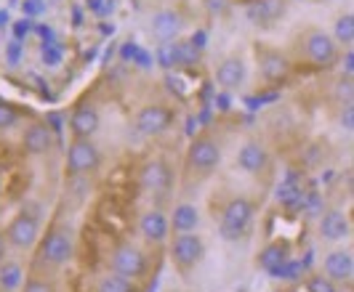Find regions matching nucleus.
<instances>
[{"instance_id":"f257e3e1","label":"nucleus","mask_w":354,"mask_h":292,"mask_svg":"<svg viewBox=\"0 0 354 292\" xmlns=\"http://www.w3.org/2000/svg\"><path fill=\"white\" fill-rule=\"evenodd\" d=\"M256 215V205L245 199V197H234L224 205L221 213V224H218V234L227 242H237L248 234L250 224Z\"/></svg>"},{"instance_id":"f03ea898","label":"nucleus","mask_w":354,"mask_h":292,"mask_svg":"<svg viewBox=\"0 0 354 292\" xmlns=\"http://www.w3.org/2000/svg\"><path fill=\"white\" fill-rule=\"evenodd\" d=\"M301 51L304 59L317 69H330L338 64L341 53H338L336 40L322 30H309V32L301 37Z\"/></svg>"},{"instance_id":"7ed1b4c3","label":"nucleus","mask_w":354,"mask_h":292,"mask_svg":"<svg viewBox=\"0 0 354 292\" xmlns=\"http://www.w3.org/2000/svg\"><path fill=\"white\" fill-rule=\"evenodd\" d=\"M109 269H112V274L136 282V279H144V276L149 274V260H147V255H144L139 247L120 244L112 253V258H109Z\"/></svg>"},{"instance_id":"20e7f679","label":"nucleus","mask_w":354,"mask_h":292,"mask_svg":"<svg viewBox=\"0 0 354 292\" xmlns=\"http://www.w3.org/2000/svg\"><path fill=\"white\" fill-rule=\"evenodd\" d=\"M40 218H37L35 213H30V210H21L17 218L11 221V224L6 226V242H8V247H17V250H30L37 240H40Z\"/></svg>"},{"instance_id":"39448f33","label":"nucleus","mask_w":354,"mask_h":292,"mask_svg":"<svg viewBox=\"0 0 354 292\" xmlns=\"http://www.w3.org/2000/svg\"><path fill=\"white\" fill-rule=\"evenodd\" d=\"M102 165V155L93 146L91 138H72L70 149H67V173L70 175H86L93 173Z\"/></svg>"},{"instance_id":"423d86ee","label":"nucleus","mask_w":354,"mask_h":292,"mask_svg":"<svg viewBox=\"0 0 354 292\" xmlns=\"http://www.w3.org/2000/svg\"><path fill=\"white\" fill-rule=\"evenodd\" d=\"M72 253H75V244H72V237L67 228H51L43 240H40V258L51 266H64L72 260Z\"/></svg>"},{"instance_id":"0eeeda50","label":"nucleus","mask_w":354,"mask_h":292,"mask_svg":"<svg viewBox=\"0 0 354 292\" xmlns=\"http://www.w3.org/2000/svg\"><path fill=\"white\" fill-rule=\"evenodd\" d=\"M205 255V244L197 234H176L174 242H171V258L176 263L178 271H189L195 269L197 263Z\"/></svg>"},{"instance_id":"6e6552de","label":"nucleus","mask_w":354,"mask_h":292,"mask_svg":"<svg viewBox=\"0 0 354 292\" xmlns=\"http://www.w3.org/2000/svg\"><path fill=\"white\" fill-rule=\"evenodd\" d=\"M171 125H174V112L168 106H162V104H149V106L139 109L136 117H133V128L142 136H149V138L165 133Z\"/></svg>"},{"instance_id":"1a4fd4ad","label":"nucleus","mask_w":354,"mask_h":292,"mask_svg":"<svg viewBox=\"0 0 354 292\" xmlns=\"http://www.w3.org/2000/svg\"><path fill=\"white\" fill-rule=\"evenodd\" d=\"M187 162H189V168L195 173L208 175V173L216 171V165L221 162V149H218V144H216L211 136H197L195 141L189 144Z\"/></svg>"},{"instance_id":"9d476101","label":"nucleus","mask_w":354,"mask_h":292,"mask_svg":"<svg viewBox=\"0 0 354 292\" xmlns=\"http://www.w3.org/2000/svg\"><path fill=\"white\" fill-rule=\"evenodd\" d=\"M322 276L333 284H349L354 276V260L349 250H333L322 260Z\"/></svg>"},{"instance_id":"9b49d317","label":"nucleus","mask_w":354,"mask_h":292,"mask_svg":"<svg viewBox=\"0 0 354 292\" xmlns=\"http://www.w3.org/2000/svg\"><path fill=\"white\" fill-rule=\"evenodd\" d=\"M139 184L147 191H155V194L168 191L171 184H174V171H171V165L165 159H149L142 168V173H139Z\"/></svg>"},{"instance_id":"f8f14e48","label":"nucleus","mask_w":354,"mask_h":292,"mask_svg":"<svg viewBox=\"0 0 354 292\" xmlns=\"http://www.w3.org/2000/svg\"><path fill=\"white\" fill-rule=\"evenodd\" d=\"M259 72L264 80L277 83V80H285V75L290 72V61L285 53L274 51V48H261L259 51Z\"/></svg>"},{"instance_id":"ddd939ff","label":"nucleus","mask_w":354,"mask_h":292,"mask_svg":"<svg viewBox=\"0 0 354 292\" xmlns=\"http://www.w3.org/2000/svg\"><path fill=\"white\" fill-rule=\"evenodd\" d=\"M99 125H102L99 112H96L91 104H83V106H77V109L72 112L70 133H72V138H91L99 130Z\"/></svg>"},{"instance_id":"4468645a","label":"nucleus","mask_w":354,"mask_h":292,"mask_svg":"<svg viewBox=\"0 0 354 292\" xmlns=\"http://www.w3.org/2000/svg\"><path fill=\"white\" fill-rule=\"evenodd\" d=\"M139 228H142V237L149 244H160L171 237V226H168V215L160 213V210H147L139 221Z\"/></svg>"},{"instance_id":"2eb2a0df","label":"nucleus","mask_w":354,"mask_h":292,"mask_svg":"<svg viewBox=\"0 0 354 292\" xmlns=\"http://www.w3.org/2000/svg\"><path fill=\"white\" fill-rule=\"evenodd\" d=\"M21 146H24L27 155H46L51 149V130H48V125H43V122L27 125L24 133H21Z\"/></svg>"},{"instance_id":"dca6fc26","label":"nucleus","mask_w":354,"mask_h":292,"mask_svg":"<svg viewBox=\"0 0 354 292\" xmlns=\"http://www.w3.org/2000/svg\"><path fill=\"white\" fill-rule=\"evenodd\" d=\"M243 80H245V64H243L240 56H227V59L216 67V83L224 88V90L240 88Z\"/></svg>"},{"instance_id":"f3484780","label":"nucleus","mask_w":354,"mask_h":292,"mask_svg":"<svg viewBox=\"0 0 354 292\" xmlns=\"http://www.w3.org/2000/svg\"><path fill=\"white\" fill-rule=\"evenodd\" d=\"M181 14L174 8H162L152 17V35L158 37L160 43H171L178 32H181Z\"/></svg>"},{"instance_id":"a211bd4d","label":"nucleus","mask_w":354,"mask_h":292,"mask_svg":"<svg viewBox=\"0 0 354 292\" xmlns=\"http://www.w3.org/2000/svg\"><path fill=\"white\" fill-rule=\"evenodd\" d=\"M349 218L341 213V210H328L322 218H319V237L325 242H341L349 237Z\"/></svg>"},{"instance_id":"6ab92c4d","label":"nucleus","mask_w":354,"mask_h":292,"mask_svg":"<svg viewBox=\"0 0 354 292\" xmlns=\"http://www.w3.org/2000/svg\"><path fill=\"white\" fill-rule=\"evenodd\" d=\"M266 149L259 144V141H245L243 146H240V152H237V168L245 173H261L266 168Z\"/></svg>"},{"instance_id":"aec40b11","label":"nucleus","mask_w":354,"mask_h":292,"mask_svg":"<svg viewBox=\"0 0 354 292\" xmlns=\"http://www.w3.org/2000/svg\"><path fill=\"white\" fill-rule=\"evenodd\" d=\"M285 3L283 0H250L245 6V17L253 24H269V21H277L283 17Z\"/></svg>"},{"instance_id":"412c9836","label":"nucleus","mask_w":354,"mask_h":292,"mask_svg":"<svg viewBox=\"0 0 354 292\" xmlns=\"http://www.w3.org/2000/svg\"><path fill=\"white\" fill-rule=\"evenodd\" d=\"M197 207L195 205H178L174 210V215L168 218V226H171V231H176V234H189V231H195L197 228Z\"/></svg>"},{"instance_id":"4be33fe9","label":"nucleus","mask_w":354,"mask_h":292,"mask_svg":"<svg viewBox=\"0 0 354 292\" xmlns=\"http://www.w3.org/2000/svg\"><path fill=\"white\" fill-rule=\"evenodd\" d=\"M24 284V269L17 260L0 263V290H19Z\"/></svg>"},{"instance_id":"5701e85b","label":"nucleus","mask_w":354,"mask_h":292,"mask_svg":"<svg viewBox=\"0 0 354 292\" xmlns=\"http://www.w3.org/2000/svg\"><path fill=\"white\" fill-rule=\"evenodd\" d=\"M259 263H261V269L264 271H274V269H280L283 263H288V244L285 242H274V244H269L264 253L259 255Z\"/></svg>"},{"instance_id":"b1692460","label":"nucleus","mask_w":354,"mask_h":292,"mask_svg":"<svg viewBox=\"0 0 354 292\" xmlns=\"http://www.w3.org/2000/svg\"><path fill=\"white\" fill-rule=\"evenodd\" d=\"M330 37L336 40V46L352 48V43H354V17L352 14H341V17L336 19L333 35H330Z\"/></svg>"},{"instance_id":"393cba45","label":"nucleus","mask_w":354,"mask_h":292,"mask_svg":"<svg viewBox=\"0 0 354 292\" xmlns=\"http://www.w3.org/2000/svg\"><path fill=\"white\" fill-rule=\"evenodd\" d=\"M277 199H280V205L290 207V210H301L304 189L296 186V184H285V186H280V191H277Z\"/></svg>"},{"instance_id":"a878e982","label":"nucleus","mask_w":354,"mask_h":292,"mask_svg":"<svg viewBox=\"0 0 354 292\" xmlns=\"http://www.w3.org/2000/svg\"><path fill=\"white\" fill-rule=\"evenodd\" d=\"M99 292H136V284L125 276L118 274H106L102 282H99Z\"/></svg>"},{"instance_id":"bb28decb","label":"nucleus","mask_w":354,"mask_h":292,"mask_svg":"<svg viewBox=\"0 0 354 292\" xmlns=\"http://www.w3.org/2000/svg\"><path fill=\"white\" fill-rule=\"evenodd\" d=\"M174 51H176V64H197L200 61V51H197L189 40L174 43Z\"/></svg>"},{"instance_id":"cd10ccee","label":"nucleus","mask_w":354,"mask_h":292,"mask_svg":"<svg viewBox=\"0 0 354 292\" xmlns=\"http://www.w3.org/2000/svg\"><path fill=\"white\" fill-rule=\"evenodd\" d=\"M19 122V112L8 104H0V130H8Z\"/></svg>"},{"instance_id":"c85d7f7f","label":"nucleus","mask_w":354,"mask_h":292,"mask_svg":"<svg viewBox=\"0 0 354 292\" xmlns=\"http://www.w3.org/2000/svg\"><path fill=\"white\" fill-rule=\"evenodd\" d=\"M21 292H56V290H53L51 282L40 279V276H32V279H24V284H21Z\"/></svg>"},{"instance_id":"c756f323","label":"nucleus","mask_w":354,"mask_h":292,"mask_svg":"<svg viewBox=\"0 0 354 292\" xmlns=\"http://www.w3.org/2000/svg\"><path fill=\"white\" fill-rule=\"evenodd\" d=\"M306 290L309 292H338V287L330 282V279H325V276H312V279L306 282Z\"/></svg>"},{"instance_id":"7c9ffc66","label":"nucleus","mask_w":354,"mask_h":292,"mask_svg":"<svg viewBox=\"0 0 354 292\" xmlns=\"http://www.w3.org/2000/svg\"><path fill=\"white\" fill-rule=\"evenodd\" d=\"M158 59L165 69L176 67V51H174V43H162V46H160V51H158Z\"/></svg>"},{"instance_id":"2f4dec72","label":"nucleus","mask_w":354,"mask_h":292,"mask_svg":"<svg viewBox=\"0 0 354 292\" xmlns=\"http://www.w3.org/2000/svg\"><path fill=\"white\" fill-rule=\"evenodd\" d=\"M336 96L341 99V104H354V86H352V80H349L346 75H344V80L338 83Z\"/></svg>"},{"instance_id":"473e14b6","label":"nucleus","mask_w":354,"mask_h":292,"mask_svg":"<svg viewBox=\"0 0 354 292\" xmlns=\"http://www.w3.org/2000/svg\"><path fill=\"white\" fill-rule=\"evenodd\" d=\"M341 125H344V130H352L354 128V104H344V109H341Z\"/></svg>"},{"instance_id":"72a5a7b5","label":"nucleus","mask_w":354,"mask_h":292,"mask_svg":"<svg viewBox=\"0 0 354 292\" xmlns=\"http://www.w3.org/2000/svg\"><path fill=\"white\" fill-rule=\"evenodd\" d=\"M352 72H354V53L352 48H346V53H344V75L352 77Z\"/></svg>"},{"instance_id":"f704fd0d","label":"nucleus","mask_w":354,"mask_h":292,"mask_svg":"<svg viewBox=\"0 0 354 292\" xmlns=\"http://www.w3.org/2000/svg\"><path fill=\"white\" fill-rule=\"evenodd\" d=\"M48 122H51V128H56V130H59V128H62V115L51 112V115H48Z\"/></svg>"},{"instance_id":"c9c22d12","label":"nucleus","mask_w":354,"mask_h":292,"mask_svg":"<svg viewBox=\"0 0 354 292\" xmlns=\"http://www.w3.org/2000/svg\"><path fill=\"white\" fill-rule=\"evenodd\" d=\"M6 253H8V242H6V237L0 234V263L6 260Z\"/></svg>"},{"instance_id":"e433bc0d","label":"nucleus","mask_w":354,"mask_h":292,"mask_svg":"<svg viewBox=\"0 0 354 292\" xmlns=\"http://www.w3.org/2000/svg\"><path fill=\"white\" fill-rule=\"evenodd\" d=\"M46 64H59V53H51V51H46Z\"/></svg>"},{"instance_id":"4c0bfd02","label":"nucleus","mask_w":354,"mask_h":292,"mask_svg":"<svg viewBox=\"0 0 354 292\" xmlns=\"http://www.w3.org/2000/svg\"><path fill=\"white\" fill-rule=\"evenodd\" d=\"M88 6L93 11H102V8H104V0H88Z\"/></svg>"},{"instance_id":"58836bf2","label":"nucleus","mask_w":354,"mask_h":292,"mask_svg":"<svg viewBox=\"0 0 354 292\" xmlns=\"http://www.w3.org/2000/svg\"><path fill=\"white\" fill-rule=\"evenodd\" d=\"M218 106L227 109V106H230V96H218Z\"/></svg>"},{"instance_id":"ea45409f","label":"nucleus","mask_w":354,"mask_h":292,"mask_svg":"<svg viewBox=\"0 0 354 292\" xmlns=\"http://www.w3.org/2000/svg\"><path fill=\"white\" fill-rule=\"evenodd\" d=\"M3 24H6V14H3V11H0V27H3Z\"/></svg>"},{"instance_id":"a19ab883","label":"nucleus","mask_w":354,"mask_h":292,"mask_svg":"<svg viewBox=\"0 0 354 292\" xmlns=\"http://www.w3.org/2000/svg\"><path fill=\"white\" fill-rule=\"evenodd\" d=\"M0 292H17V290H0Z\"/></svg>"},{"instance_id":"79ce46f5","label":"nucleus","mask_w":354,"mask_h":292,"mask_svg":"<svg viewBox=\"0 0 354 292\" xmlns=\"http://www.w3.org/2000/svg\"><path fill=\"white\" fill-rule=\"evenodd\" d=\"M299 3H304V0H299Z\"/></svg>"}]
</instances>
